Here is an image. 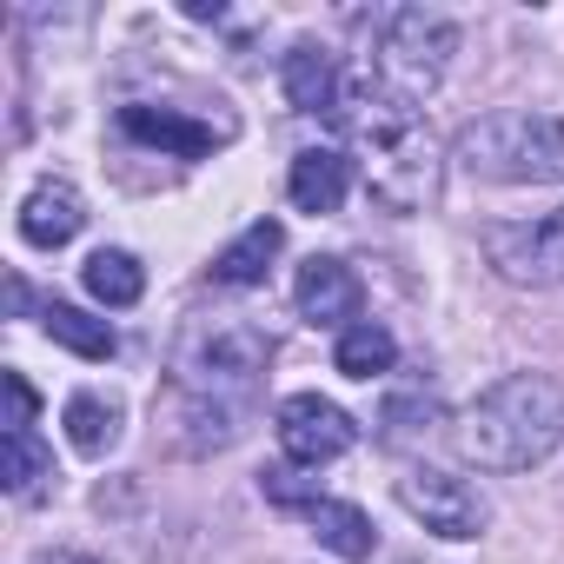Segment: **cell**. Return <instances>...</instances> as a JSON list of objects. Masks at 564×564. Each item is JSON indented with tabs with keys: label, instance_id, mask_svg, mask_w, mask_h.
I'll use <instances>...</instances> for the list:
<instances>
[{
	"label": "cell",
	"instance_id": "obj_18",
	"mask_svg": "<svg viewBox=\"0 0 564 564\" xmlns=\"http://www.w3.org/2000/svg\"><path fill=\"white\" fill-rule=\"evenodd\" d=\"M392 359H399V339H392L386 326H372V319H359V326L339 333V346H333V366H339L346 379H379V372H392Z\"/></svg>",
	"mask_w": 564,
	"mask_h": 564
},
{
	"label": "cell",
	"instance_id": "obj_19",
	"mask_svg": "<svg viewBox=\"0 0 564 564\" xmlns=\"http://www.w3.org/2000/svg\"><path fill=\"white\" fill-rule=\"evenodd\" d=\"M87 293H94L100 306H133V300L147 293V272H140V259H133V252L100 246V252L87 259Z\"/></svg>",
	"mask_w": 564,
	"mask_h": 564
},
{
	"label": "cell",
	"instance_id": "obj_13",
	"mask_svg": "<svg viewBox=\"0 0 564 564\" xmlns=\"http://www.w3.org/2000/svg\"><path fill=\"white\" fill-rule=\"evenodd\" d=\"M286 100H293L300 113H339L346 80H339V61H333L319 41H300V47L286 54Z\"/></svg>",
	"mask_w": 564,
	"mask_h": 564
},
{
	"label": "cell",
	"instance_id": "obj_16",
	"mask_svg": "<svg viewBox=\"0 0 564 564\" xmlns=\"http://www.w3.org/2000/svg\"><path fill=\"white\" fill-rule=\"evenodd\" d=\"M306 518H313V538H319L333 557H346V564L372 557V544H379L372 518H366L359 505H346V498H313V505H306Z\"/></svg>",
	"mask_w": 564,
	"mask_h": 564
},
{
	"label": "cell",
	"instance_id": "obj_20",
	"mask_svg": "<svg viewBox=\"0 0 564 564\" xmlns=\"http://www.w3.org/2000/svg\"><path fill=\"white\" fill-rule=\"evenodd\" d=\"M0 478H8L14 498H41V485L54 478V452L41 445V432H8V458H0Z\"/></svg>",
	"mask_w": 564,
	"mask_h": 564
},
{
	"label": "cell",
	"instance_id": "obj_9",
	"mask_svg": "<svg viewBox=\"0 0 564 564\" xmlns=\"http://www.w3.org/2000/svg\"><path fill=\"white\" fill-rule=\"evenodd\" d=\"M293 300H300V313H306L313 326L352 333V326H359V306H366V286H359V272H352L346 259H306Z\"/></svg>",
	"mask_w": 564,
	"mask_h": 564
},
{
	"label": "cell",
	"instance_id": "obj_6",
	"mask_svg": "<svg viewBox=\"0 0 564 564\" xmlns=\"http://www.w3.org/2000/svg\"><path fill=\"white\" fill-rule=\"evenodd\" d=\"M485 259L511 286H564V206L544 219H518V226H485Z\"/></svg>",
	"mask_w": 564,
	"mask_h": 564
},
{
	"label": "cell",
	"instance_id": "obj_2",
	"mask_svg": "<svg viewBox=\"0 0 564 564\" xmlns=\"http://www.w3.org/2000/svg\"><path fill=\"white\" fill-rule=\"evenodd\" d=\"M333 120H339L346 140L359 147L366 193H372L386 213H419V206H432V193H438V140H432V127L419 120V107L379 94L372 80H352Z\"/></svg>",
	"mask_w": 564,
	"mask_h": 564
},
{
	"label": "cell",
	"instance_id": "obj_5",
	"mask_svg": "<svg viewBox=\"0 0 564 564\" xmlns=\"http://www.w3.org/2000/svg\"><path fill=\"white\" fill-rule=\"evenodd\" d=\"M458 54V28L445 14H425V8H399L379 34V54H372V87L419 107L438 80H445V61Z\"/></svg>",
	"mask_w": 564,
	"mask_h": 564
},
{
	"label": "cell",
	"instance_id": "obj_1",
	"mask_svg": "<svg viewBox=\"0 0 564 564\" xmlns=\"http://www.w3.org/2000/svg\"><path fill=\"white\" fill-rule=\"evenodd\" d=\"M272 366V339L246 319H193L173 346V372H166V432L173 452H226L252 405H259V379Z\"/></svg>",
	"mask_w": 564,
	"mask_h": 564
},
{
	"label": "cell",
	"instance_id": "obj_4",
	"mask_svg": "<svg viewBox=\"0 0 564 564\" xmlns=\"http://www.w3.org/2000/svg\"><path fill=\"white\" fill-rule=\"evenodd\" d=\"M458 166L498 186H557L564 180V120L557 113H485L458 133Z\"/></svg>",
	"mask_w": 564,
	"mask_h": 564
},
{
	"label": "cell",
	"instance_id": "obj_10",
	"mask_svg": "<svg viewBox=\"0 0 564 564\" xmlns=\"http://www.w3.org/2000/svg\"><path fill=\"white\" fill-rule=\"evenodd\" d=\"M120 133L127 140H140V147H160V153H180V160H206L213 147H219V133L213 127H199V120H186V113H173V107H120Z\"/></svg>",
	"mask_w": 564,
	"mask_h": 564
},
{
	"label": "cell",
	"instance_id": "obj_8",
	"mask_svg": "<svg viewBox=\"0 0 564 564\" xmlns=\"http://www.w3.org/2000/svg\"><path fill=\"white\" fill-rule=\"evenodd\" d=\"M272 432H279V452H286L293 465H313V471L333 465V458H346L352 438H359L352 412L333 405V399H319V392H293L286 405H279Z\"/></svg>",
	"mask_w": 564,
	"mask_h": 564
},
{
	"label": "cell",
	"instance_id": "obj_14",
	"mask_svg": "<svg viewBox=\"0 0 564 564\" xmlns=\"http://www.w3.org/2000/svg\"><path fill=\"white\" fill-rule=\"evenodd\" d=\"M61 425H67V445H74L80 458H107V452L120 445L127 412H120V399H107V392H74L67 412H61Z\"/></svg>",
	"mask_w": 564,
	"mask_h": 564
},
{
	"label": "cell",
	"instance_id": "obj_15",
	"mask_svg": "<svg viewBox=\"0 0 564 564\" xmlns=\"http://www.w3.org/2000/svg\"><path fill=\"white\" fill-rule=\"evenodd\" d=\"M279 246H286V226H279V219H252V226L213 259V279H219V286H259L265 265L279 259Z\"/></svg>",
	"mask_w": 564,
	"mask_h": 564
},
{
	"label": "cell",
	"instance_id": "obj_17",
	"mask_svg": "<svg viewBox=\"0 0 564 564\" xmlns=\"http://www.w3.org/2000/svg\"><path fill=\"white\" fill-rule=\"evenodd\" d=\"M41 333H47L54 346L80 352V359H113V346H120L107 319H94V313H80V306H67V300H54V306L41 313Z\"/></svg>",
	"mask_w": 564,
	"mask_h": 564
},
{
	"label": "cell",
	"instance_id": "obj_11",
	"mask_svg": "<svg viewBox=\"0 0 564 564\" xmlns=\"http://www.w3.org/2000/svg\"><path fill=\"white\" fill-rule=\"evenodd\" d=\"M80 226H87V199H80L67 180H41V186L21 199V239H28V246H41V252L67 246Z\"/></svg>",
	"mask_w": 564,
	"mask_h": 564
},
{
	"label": "cell",
	"instance_id": "obj_24",
	"mask_svg": "<svg viewBox=\"0 0 564 564\" xmlns=\"http://www.w3.org/2000/svg\"><path fill=\"white\" fill-rule=\"evenodd\" d=\"M34 564H100L94 551H67V544H47V551H34Z\"/></svg>",
	"mask_w": 564,
	"mask_h": 564
},
{
	"label": "cell",
	"instance_id": "obj_22",
	"mask_svg": "<svg viewBox=\"0 0 564 564\" xmlns=\"http://www.w3.org/2000/svg\"><path fill=\"white\" fill-rule=\"evenodd\" d=\"M34 386H28V372H8V432H34Z\"/></svg>",
	"mask_w": 564,
	"mask_h": 564
},
{
	"label": "cell",
	"instance_id": "obj_3",
	"mask_svg": "<svg viewBox=\"0 0 564 564\" xmlns=\"http://www.w3.org/2000/svg\"><path fill=\"white\" fill-rule=\"evenodd\" d=\"M557 445H564V386L544 372L498 379L465 419V452L485 471H531Z\"/></svg>",
	"mask_w": 564,
	"mask_h": 564
},
{
	"label": "cell",
	"instance_id": "obj_7",
	"mask_svg": "<svg viewBox=\"0 0 564 564\" xmlns=\"http://www.w3.org/2000/svg\"><path fill=\"white\" fill-rule=\"evenodd\" d=\"M399 505H405L432 538H452V544H465V538H478V531L491 524L485 491H478L471 478H458V471H438V465L405 471V478H399Z\"/></svg>",
	"mask_w": 564,
	"mask_h": 564
},
{
	"label": "cell",
	"instance_id": "obj_12",
	"mask_svg": "<svg viewBox=\"0 0 564 564\" xmlns=\"http://www.w3.org/2000/svg\"><path fill=\"white\" fill-rule=\"evenodd\" d=\"M346 186H352V160L333 153V147L300 153L293 173H286V199H293L300 213H339V206H346Z\"/></svg>",
	"mask_w": 564,
	"mask_h": 564
},
{
	"label": "cell",
	"instance_id": "obj_21",
	"mask_svg": "<svg viewBox=\"0 0 564 564\" xmlns=\"http://www.w3.org/2000/svg\"><path fill=\"white\" fill-rule=\"evenodd\" d=\"M379 425H386V438H392V445H399V438H419V432H432V425H438V399H425V392L392 399Z\"/></svg>",
	"mask_w": 564,
	"mask_h": 564
},
{
	"label": "cell",
	"instance_id": "obj_23",
	"mask_svg": "<svg viewBox=\"0 0 564 564\" xmlns=\"http://www.w3.org/2000/svg\"><path fill=\"white\" fill-rule=\"evenodd\" d=\"M265 498H272V505H313V491H306L300 471H286V465L265 471Z\"/></svg>",
	"mask_w": 564,
	"mask_h": 564
}]
</instances>
